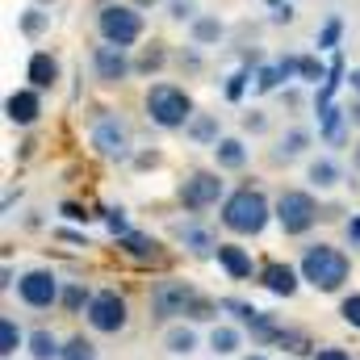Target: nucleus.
Returning <instances> with one entry per match:
<instances>
[{
    "instance_id": "9",
    "label": "nucleus",
    "mask_w": 360,
    "mask_h": 360,
    "mask_svg": "<svg viewBox=\"0 0 360 360\" xmlns=\"http://www.w3.org/2000/svg\"><path fill=\"white\" fill-rule=\"evenodd\" d=\"M59 276L51 269H30L21 281H17V297L25 302V306H34V310H46V306H55L59 302Z\"/></svg>"
},
{
    "instance_id": "36",
    "label": "nucleus",
    "mask_w": 360,
    "mask_h": 360,
    "mask_svg": "<svg viewBox=\"0 0 360 360\" xmlns=\"http://www.w3.org/2000/svg\"><path fill=\"white\" fill-rule=\"evenodd\" d=\"M281 80H289V76H285V72H281V63H276V68H264V72H260L256 89H260V92H272L276 84H281Z\"/></svg>"
},
{
    "instance_id": "1",
    "label": "nucleus",
    "mask_w": 360,
    "mask_h": 360,
    "mask_svg": "<svg viewBox=\"0 0 360 360\" xmlns=\"http://www.w3.org/2000/svg\"><path fill=\"white\" fill-rule=\"evenodd\" d=\"M302 281H310L319 293H335V289H344V281H348V256L340 252V248H331V243H310L306 252H302Z\"/></svg>"
},
{
    "instance_id": "18",
    "label": "nucleus",
    "mask_w": 360,
    "mask_h": 360,
    "mask_svg": "<svg viewBox=\"0 0 360 360\" xmlns=\"http://www.w3.org/2000/svg\"><path fill=\"white\" fill-rule=\"evenodd\" d=\"M25 348H30V356H34V360H63V348H59V340H55V335H51L46 327L30 331Z\"/></svg>"
},
{
    "instance_id": "45",
    "label": "nucleus",
    "mask_w": 360,
    "mask_h": 360,
    "mask_svg": "<svg viewBox=\"0 0 360 360\" xmlns=\"http://www.w3.org/2000/svg\"><path fill=\"white\" fill-rule=\"evenodd\" d=\"M348 80H352V92H360V68L352 72V76H348Z\"/></svg>"
},
{
    "instance_id": "20",
    "label": "nucleus",
    "mask_w": 360,
    "mask_h": 360,
    "mask_svg": "<svg viewBox=\"0 0 360 360\" xmlns=\"http://www.w3.org/2000/svg\"><path fill=\"white\" fill-rule=\"evenodd\" d=\"M310 184L314 188H335L340 184V164L331 160V155H319V160H310Z\"/></svg>"
},
{
    "instance_id": "5",
    "label": "nucleus",
    "mask_w": 360,
    "mask_h": 360,
    "mask_svg": "<svg viewBox=\"0 0 360 360\" xmlns=\"http://www.w3.org/2000/svg\"><path fill=\"white\" fill-rule=\"evenodd\" d=\"M276 222H281L285 235H306L319 222V201L302 188H285L276 197Z\"/></svg>"
},
{
    "instance_id": "33",
    "label": "nucleus",
    "mask_w": 360,
    "mask_h": 360,
    "mask_svg": "<svg viewBox=\"0 0 360 360\" xmlns=\"http://www.w3.org/2000/svg\"><path fill=\"white\" fill-rule=\"evenodd\" d=\"M297 76H302V80H310V84H319V80H327V72H323V63H319V59H310V55H302V63H297Z\"/></svg>"
},
{
    "instance_id": "44",
    "label": "nucleus",
    "mask_w": 360,
    "mask_h": 360,
    "mask_svg": "<svg viewBox=\"0 0 360 360\" xmlns=\"http://www.w3.org/2000/svg\"><path fill=\"white\" fill-rule=\"evenodd\" d=\"M348 122H352V126H360V101H352V109H348Z\"/></svg>"
},
{
    "instance_id": "42",
    "label": "nucleus",
    "mask_w": 360,
    "mask_h": 360,
    "mask_svg": "<svg viewBox=\"0 0 360 360\" xmlns=\"http://www.w3.org/2000/svg\"><path fill=\"white\" fill-rule=\"evenodd\" d=\"M314 360H352V356H348L344 348H319V352H314Z\"/></svg>"
},
{
    "instance_id": "49",
    "label": "nucleus",
    "mask_w": 360,
    "mask_h": 360,
    "mask_svg": "<svg viewBox=\"0 0 360 360\" xmlns=\"http://www.w3.org/2000/svg\"><path fill=\"white\" fill-rule=\"evenodd\" d=\"M38 4H55V0H38Z\"/></svg>"
},
{
    "instance_id": "10",
    "label": "nucleus",
    "mask_w": 360,
    "mask_h": 360,
    "mask_svg": "<svg viewBox=\"0 0 360 360\" xmlns=\"http://www.w3.org/2000/svg\"><path fill=\"white\" fill-rule=\"evenodd\" d=\"M92 147H96V155H105V160H126V155H130V130H126L113 113H105V117L92 126Z\"/></svg>"
},
{
    "instance_id": "35",
    "label": "nucleus",
    "mask_w": 360,
    "mask_h": 360,
    "mask_svg": "<svg viewBox=\"0 0 360 360\" xmlns=\"http://www.w3.org/2000/svg\"><path fill=\"white\" fill-rule=\"evenodd\" d=\"M193 8H197L193 0H168V17H172V21H197Z\"/></svg>"
},
{
    "instance_id": "41",
    "label": "nucleus",
    "mask_w": 360,
    "mask_h": 360,
    "mask_svg": "<svg viewBox=\"0 0 360 360\" xmlns=\"http://www.w3.org/2000/svg\"><path fill=\"white\" fill-rule=\"evenodd\" d=\"M344 231H348V243H352V248H360V214H352V218H348V226H344Z\"/></svg>"
},
{
    "instance_id": "34",
    "label": "nucleus",
    "mask_w": 360,
    "mask_h": 360,
    "mask_svg": "<svg viewBox=\"0 0 360 360\" xmlns=\"http://www.w3.org/2000/svg\"><path fill=\"white\" fill-rule=\"evenodd\" d=\"M184 243H188L193 252H218V243H214L205 231H197V226H188V231H184Z\"/></svg>"
},
{
    "instance_id": "19",
    "label": "nucleus",
    "mask_w": 360,
    "mask_h": 360,
    "mask_svg": "<svg viewBox=\"0 0 360 360\" xmlns=\"http://www.w3.org/2000/svg\"><path fill=\"white\" fill-rule=\"evenodd\" d=\"M184 130H188L193 143H210V147L222 139V134H218V113H193V122H188Z\"/></svg>"
},
{
    "instance_id": "3",
    "label": "nucleus",
    "mask_w": 360,
    "mask_h": 360,
    "mask_svg": "<svg viewBox=\"0 0 360 360\" xmlns=\"http://www.w3.org/2000/svg\"><path fill=\"white\" fill-rule=\"evenodd\" d=\"M147 117L160 130H184L193 122V101L176 84H151V92H147Z\"/></svg>"
},
{
    "instance_id": "23",
    "label": "nucleus",
    "mask_w": 360,
    "mask_h": 360,
    "mask_svg": "<svg viewBox=\"0 0 360 360\" xmlns=\"http://www.w3.org/2000/svg\"><path fill=\"white\" fill-rule=\"evenodd\" d=\"M21 344H25V335H21V327H17V319H8V314H4V319H0V356L8 360Z\"/></svg>"
},
{
    "instance_id": "40",
    "label": "nucleus",
    "mask_w": 360,
    "mask_h": 360,
    "mask_svg": "<svg viewBox=\"0 0 360 360\" xmlns=\"http://www.w3.org/2000/svg\"><path fill=\"white\" fill-rule=\"evenodd\" d=\"M243 130L260 134V130H269V117H264V113H248V117H243Z\"/></svg>"
},
{
    "instance_id": "31",
    "label": "nucleus",
    "mask_w": 360,
    "mask_h": 360,
    "mask_svg": "<svg viewBox=\"0 0 360 360\" xmlns=\"http://www.w3.org/2000/svg\"><path fill=\"white\" fill-rule=\"evenodd\" d=\"M340 319H344L348 327H356V331H360V293H348V297L340 302Z\"/></svg>"
},
{
    "instance_id": "22",
    "label": "nucleus",
    "mask_w": 360,
    "mask_h": 360,
    "mask_svg": "<svg viewBox=\"0 0 360 360\" xmlns=\"http://www.w3.org/2000/svg\"><path fill=\"white\" fill-rule=\"evenodd\" d=\"M340 80H344V59L335 55V63H331V72H327V80H323V89H319V96H314V105H319V113H323V109H331V96H335V89H340Z\"/></svg>"
},
{
    "instance_id": "21",
    "label": "nucleus",
    "mask_w": 360,
    "mask_h": 360,
    "mask_svg": "<svg viewBox=\"0 0 360 360\" xmlns=\"http://www.w3.org/2000/svg\"><path fill=\"white\" fill-rule=\"evenodd\" d=\"M210 348H214L218 356H235V352L243 348L239 327H214V331H210Z\"/></svg>"
},
{
    "instance_id": "16",
    "label": "nucleus",
    "mask_w": 360,
    "mask_h": 360,
    "mask_svg": "<svg viewBox=\"0 0 360 360\" xmlns=\"http://www.w3.org/2000/svg\"><path fill=\"white\" fill-rule=\"evenodd\" d=\"M214 164H218L222 172H239V168L248 164L243 139H218V143H214Z\"/></svg>"
},
{
    "instance_id": "25",
    "label": "nucleus",
    "mask_w": 360,
    "mask_h": 360,
    "mask_svg": "<svg viewBox=\"0 0 360 360\" xmlns=\"http://www.w3.org/2000/svg\"><path fill=\"white\" fill-rule=\"evenodd\" d=\"M222 38V21L218 17H197L193 21V42L197 46H210V42H218Z\"/></svg>"
},
{
    "instance_id": "4",
    "label": "nucleus",
    "mask_w": 360,
    "mask_h": 360,
    "mask_svg": "<svg viewBox=\"0 0 360 360\" xmlns=\"http://www.w3.org/2000/svg\"><path fill=\"white\" fill-rule=\"evenodd\" d=\"M96 30H101V38L113 42V46H134V42L143 38V13L113 0V4H105V8L96 13Z\"/></svg>"
},
{
    "instance_id": "43",
    "label": "nucleus",
    "mask_w": 360,
    "mask_h": 360,
    "mask_svg": "<svg viewBox=\"0 0 360 360\" xmlns=\"http://www.w3.org/2000/svg\"><path fill=\"white\" fill-rule=\"evenodd\" d=\"M63 214H68V218H76V222H84V218H89V214H84L80 205H63Z\"/></svg>"
},
{
    "instance_id": "38",
    "label": "nucleus",
    "mask_w": 360,
    "mask_h": 360,
    "mask_svg": "<svg viewBox=\"0 0 360 360\" xmlns=\"http://www.w3.org/2000/svg\"><path fill=\"white\" fill-rule=\"evenodd\" d=\"M155 68H164V51L155 46V51H147L143 59H139V72H155Z\"/></svg>"
},
{
    "instance_id": "13",
    "label": "nucleus",
    "mask_w": 360,
    "mask_h": 360,
    "mask_svg": "<svg viewBox=\"0 0 360 360\" xmlns=\"http://www.w3.org/2000/svg\"><path fill=\"white\" fill-rule=\"evenodd\" d=\"M25 80H30L34 89H55V84H59V59H55L51 51H34L30 63H25Z\"/></svg>"
},
{
    "instance_id": "7",
    "label": "nucleus",
    "mask_w": 360,
    "mask_h": 360,
    "mask_svg": "<svg viewBox=\"0 0 360 360\" xmlns=\"http://www.w3.org/2000/svg\"><path fill=\"white\" fill-rule=\"evenodd\" d=\"M193 302H197V289L188 281H160L151 289V319H160V323L180 319L193 310Z\"/></svg>"
},
{
    "instance_id": "26",
    "label": "nucleus",
    "mask_w": 360,
    "mask_h": 360,
    "mask_svg": "<svg viewBox=\"0 0 360 360\" xmlns=\"http://www.w3.org/2000/svg\"><path fill=\"white\" fill-rule=\"evenodd\" d=\"M319 117H323V126H319L323 139H327V143H340V130H344V122H348V109H335V105H331V109H323Z\"/></svg>"
},
{
    "instance_id": "30",
    "label": "nucleus",
    "mask_w": 360,
    "mask_h": 360,
    "mask_svg": "<svg viewBox=\"0 0 360 360\" xmlns=\"http://www.w3.org/2000/svg\"><path fill=\"white\" fill-rule=\"evenodd\" d=\"M340 34H344V21L340 17H327V25L319 30V51H335L340 46Z\"/></svg>"
},
{
    "instance_id": "39",
    "label": "nucleus",
    "mask_w": 360,
    "mask_h": 360,
    "mask_svg": "<svg viewBox=\"0 0 360 360\" xmlns=\"http://www.w3.org/2000/svg\"><path fill=\"white\" fill-rule=\"evenodd\" d=\"M243 89H248V72H235V76H231V84H226V96H231V101H239Z\"/></svg>"
},
{
    "instance_id": "6",
    "label": "nucleus",
    "mask_w": 360,
    "mask_h": 360,
    "mask_svg": "<svg viewBox=\"0 0 360 360\" xmlns=\"http://www.w3.org/2000/svg\"><path fill=\"white\" fill-rule=\"evenodd\" d=\"M89 327L92 331H101V335H117L126 323H130V310H126V297L117 293V289H101V293H92L89 302Z\"/></svg>"
},
{
    "instance_id": "28",
    "label": "nucleus",
    "mask_w": 360,
    "mask_h": 360,
    "mask_svg": "<svg viewBox=\"0 0 360 360\" xmlns=\"http://www.w3.org/2000/svg\"><path fill=\"white\" fill-rule=\"evenodd\" d=\"M59 302H63V310H89L92 293L84 289V285H68V289L59 293Z\"/></svg>"
},
{
    "instance_id": "24",
    "label": "nucleus",
    "mask_w": 360,
    "mask_h": 360,
    "mask_svg": "<svg viewBox=\"0 0 360 360\" xmlns=\"http://www.w3.org/2000/svg\"><path fill=\"white\" fill-rule=\"evenodd\" d=\"M164 344H168L172 356H188V352L197 348V331H193V327H172V331L164 335Z\"/></svg>"
},
{
    "instance_id": "12",
    "label": "nucleus",
    "mask_w": 360,
    "mask_h": 360,
    "mask_svg": "<svg viewBox=\"0 0 360 360\" xmlns=\"http://www.w3.org/2000/svg\"><path fill=\"white\" fill-rule=\"evenodd\" d=\"M4 113L13 126H34L38 113H42V101H38V89H21V92H8L4 101Z\"/></svg>"
},
{
    "instance_id": "11",
    "label": "nucleus",
    "mask_w": 360,
    "mask_h": 360,
    "mask_svg": "<svg viewBox=\"0 0 360 360\" xmlns=\"http://www.w3.org/2000/svg\"><path fill=\"white\" fill-rule=\"evenodd\" d=\"M92 68H96V80H101V84H122V80L130 76L126 46H113V42L96 46V51H92Z\"/></svg>"
},
{
    "instance_id": "17",
    "label": "nucleus",
    "mask_w": 360,
    "mask_h": 360,
    "mask_svg": "<svg viewBox=\"0 0 360 360\" xmlns=\"http://www.w3.org/2000/svg\"><path fill=\"white\" fill-rule=\"evenodd\" d=\"M117 248H122L126 256H134V260H160V243H155L151 235H139V231L122 235V239H117Z\"/></svg>"
},
{
    "instance_id": "48",
    "label": "nucleus",
    "mask_w": 360,
    "mask_h": 360,
    "mask_svg": "<svg viewBox=\"0 0 360 360\" xmlns=\"http://www.w3.org/2000/svg\"><path fill=\"white\" fill-rule=\"evenodd\" d=\"M243 360H269V356L264 352H252V356H243Z\"/></svg>"
},
{
    "instance_id": "2",
    "label": "nucleus",
    "mask_w": 360,
    "mask_h": 360,
    "mask_svg": "<svg viewBox=\"0 0 360 360\" xmlns=\"http://www.w3.org/2000/svg\"><path fill=\"white\" fill-rule=\"evenodd\" d=\"M269 197L260 193V188H252V184H243V188H235L226 201H222V226L226 231H235V235H260L264 226H269Z\"/></svg>"
},
{
    "instance_id": "47",
    "label": "nucleus",
    "mask_w": 360,
    "mask_h": 360,
    "mask_svg": "<svg viewBox=\"0 0 360 360\" xmlns=\"http://www.w3.org/2000/svg\"><path fill=\"white\" fill-rule=\"evenodd\" d=\"M352 164H356V168H360V143H356V151H352Z\"/></svg>"
},
{
    "instance_id": "46",
    "label": "nucleus",
    "mask_w": 360,
    "mask_h": 360,
    "mask_svg": "<svg viewBox=\"0 0 360 360\" xmlns=\"http://www.w3.org/2000/svg\"><path fill=\"white\" fill-rule=\"evenodd\" d=\"M151 4H155V0H134V8H151Z\"/></svg>"
},
{
    "instance_id": "32",
    "label": "nucleus",
    "mask_w": 360,
    "mask_h": 360,
    "mask_svg": "<svg viewBox=\"0 0 360 360\" xmlns=\"http://www.w3.org/2000/svg\"><path fill=\"white\" fill-rule=\"evenodd\" d=\"M42 30H46V13H38V8H30V13L21 17V34H25V38H38Z\"/></svg>"
},
{
    "instance_id": "51",
    "label": "nucleus",
    "mask_w": 360,
    "mask_h": 360,
    "mask_svg": "<svg viewBox=\"0 0 360 360\" xmlns=\"http://www.w3.org/2000/svg\"><path fill=\"white\" fill-rule=\"evenodd\" d=\"M105 4H113V0H105Z\"/></svg>"
},
{
    "instance_id": "29",
    "label": "nucleus",
    "mask_w": 360,
    "mask_h": 360,
    "mask_svg": "<svg viewBox=\"0 0 360 360\" xmlns=\"http://www.w3.org/2000/svg\"><path fill=\"white\" fill-rule=\"evenodd\" d=\"M63 360H96V348H92L84 335H72L63 344Z\"/></svg>"
},
{
    "instance_id": "8",
    "label": "nucleus",
    "mask_w": 360,
    "mask_h": 360,
    "mask_svg": "<svg viewBox=\"0 0 360 360\" xmlns=\"http://www.w3.org/2000/svg\"><path fill=\"white\" fill-rule=\"evenodd\" d=\"M176 197H180L184 210H210V205L226 201V197H222V176H218V172H188V176L180 180Z\"/></svg>"
},
{
    "instance_id": "14",
    "label": "nucleus",
    "mask_w": 360,
    "mask_h": 360,
    "mask_svg": "<svg viewBox=\"0 0 360 360\" xmlns=\"http://www.w3.org/2000/svg\"><path fill=\"white\" fill-rule=\"evenodd\" d=\"M297 281H302V272H293L289 264H264L260 269V285L276 293V297H293L297 293Z\"/></svg>"
},
{
    "instance_id": "50",
    "label": "nucleus",
    "mask_w": 360,
    "mask_h": 360,
    "mask_svg": "<svg viewBox=\"0 0 360 360\" xmlns=\"http://www.w3.org/2000/svg\"><path fill=\"white\" fill-rule=\"evenodd\" d=\"M269 4H276V8H281V0H269Z\"/></svg>"
},
{
    "instance_id": "15",
    "label": "nucleus",
    "mask_w": 360,
    "mask_h": 360,
    "mask_svg": "<svg viewBox=\"0 0 360 360\" xmlns=\"http://www.w3.org/2000/svg\"><path fill=\"white\" fill-rule=\"evenodd\" d=\"M214 256H218V264L226 269L231 281H248V276H252V256H248L239 243H218V252H214Z\"/></svg>"
},
{
    "instance_id": "37",
    "label": "nucleus",
    "mask_w": 360,
    "mask_h": 360,
    "mask_svg": "<svg viewBox=\"0 0 360 360\" xmlns=\"http://www.w3.org/2000/svg\"><path fill=\"white\" fill-rule=\"evenodd\" d=\"M105 226H109L117 239H122V235H130V226H126V214H122V210H109V214H105Z\"/></svg>"
},
{
    "instance_id": "27",
    "label": "nucleus",
    "mask_w": 360,
    "mask_h": 360,
    "mask_svg": "<svg viewBox=\"0 0 360 360\" xmlns=\"http://www.w3.org/2000/svg\"><path fill=\"white\" fill-rule=\"evenodd\" d=\"M306 147H310V134H306V130H289V134L281 139V147H276V160H297Z\"/></svg>"
}]
</instances>
